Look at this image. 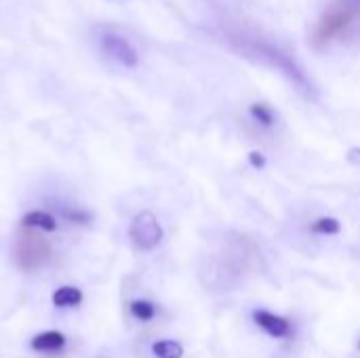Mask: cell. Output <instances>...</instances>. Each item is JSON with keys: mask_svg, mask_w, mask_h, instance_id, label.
Masks as SVG:
<instances>
[{"mask_svg": "<svg viewBox=\"0 0 360 358\" xmlns=\"http://www.w3.org/2000/svg\"><path fill=\"white\" fill-rule=\"evenodd\" d=\"M264 270V257L253 238L230 234L215 253L200 264V279L213 291H232L249 276Z\"/></svg>", "mask_w": 360, "mask_h": 358, "instance_id": "1", "label": "cell"}, {"mask_svg": "<svg viewBox=\"0 0 360 358\" xmlns=\"http://www.w3.org/2000/svg\"><path fill=\"white\" fill-rule=\"evenodd\" d=\"M51 260V243L32 228L21 226L13 241V262L21 272H38Z\"/></svg>", "mask_w": 360, "mask_h": 358, "instance_id": "2", "label": "cell"}, {"mask_svg": "<svg viewBox=\"0 0 360 358\" xmlns=\"http://www.w3.org/2000/svg\"><path fill=\"white\" fill-rule=\"evenodd\" d=\"M162 228L152 211H141L133 217L129 238L137 251H154L162 241Z\"/></svg>", "mask_w": 360, "mask_h": 358, "instance_id": "3", "label": "cell"}, {"mask_svg": "<svg viewBox=\"0 0 360 358\" xmlns=\"http://www.w3.org/2000/svg\"><path fill=\"white\" fill-rule=\"evenodd\" d=\"M354 21V8L346 6V4H340V6H333L329 8L321 23L316 25L314 30V42L316 44H327L331 42L333 38L342 36Z\"/></svg>", "mask_w": 360, "mask_h": 358, "instance_id": "4", "label": "cell"}, {"mask_svg": "<svg viewBox=\"0 0 360 358\" xmlns=\"http://www.w3.org/2000/svg\"><path fill=\"white\" fill-rule=\"evenodd\" d=\"M101 49L110 59L122 63L124 68H135L139 63V57H137V51L133 49V44L118 34L105 32L101 36Z\"/></svg>", "mask_w": 360, "mask_h": 358, "instance_id": "5", "label": "cell"}, {"mask_svg": "<svg viewBox=\"0 0 360 358\" xmlns=\"http://www.w3.org/2000/svg\"><path fill=\"white\" fill-rule=\"evenodd\" d=\"M253 323L274 340H291L295 335V327L291 325V321L270 310H253Z\"/></svg>", "mask_w": 360, "mask_h": 358, "instance_id": "6", "label": "cell"}, {"mask_svg": "<svg viewBox=\"0 0 360 358\" xmlns=\"http://www.w3.org/2000/svg\"><path fill=\"white\" fill-rule=\"evenodd\" d=\"M65 346V338L59 331H46L32 340V348L36 352H57Z\"/></svg>", "mask_w": 360, "mask_h": 358, "instance_id": "7", "label": "cell"}, {"mask_svg": "<svg viewBox=\"0 0 360 358\" xmlns=\"http://www.w3.org/2000/svg\"><path fill=\"white\" fill-rule=\"evenodd\" d=\"M21 226L32 228V230L38 228V230H44V232H53V230L57 228V222H55V217H53L51 213H46V211H32V213L23 215Z\"/></svg>", "mask_w": 360, "mask_h": 358, "instance_id": "8", "label": "cell"}, {"mask_svg": "<svg viewBox=\"0 0 360 358\" xmlns=\"http://www.w3.org/2000/svg\"><path fill=\"white\" fill-rule=\"evenodd\" d=\"M82 302V293L76 287H61L53 293V304L57 308H72Z\"/></svg>", "mask_w": 360, "mask_h": 358, "instance_id": "9", "label": "cell"}, {"mask_svg": "<svg viewBox=\"0 0 360 358\" xmlns=\"http://www.w3.org/2000/svg\"><path fill=\"white\" fill-rule=\"evenodd\" d=\"M152 354L156 358H181L184 346L173 340H160V342L152 344Z\"/></svg>", "mask_w": 360, "mask_h": 358, "instance_id": "10", "label": "cell"}, {"mask_svg": "<svg viewBox=\"0 0 360 358\" xmlns=\"http://www.w3.org/2000/svg\"><path fill=\"white\" fill-rule=\"evenodd\" d=\"M310 230L314 234H321V236H335L342 232V224L335 217H319L312 222Z\"/></svg>", "mask_w": 360, "mask_h": 358, "instance_id": "11", "label": "cell"}, {"mask_svg": "<svg viewBox=\"0 0 360 358\" xmlns=\"http://www.w3.org/2000/svg\"><path fill=\"white\" fill-rule=\"evenodd\" d=\"M249 112H251L253 120H255V122H259V124H262V127H266V129L274 127V122H276L274 110H272L270 106H266V103H253Z\"/></svg>", "mask_w": 360, "mask_h": 358, "instance_id": "12", "label": "cell"}, {"mask_svg": "<svg viewBox=\"0 0 360 358\" xmlns=\"http://www.w3.org/2000/svg\"><path fill=\"white\" fill-rule=\"evenodd\" d=\"M131 314H133L137 321L148 323V321H152V319H154V314H156V306H154L152 302L137 300V302H133V304H131Z\"/></svg>", "mask_w": 360, "mask_h": 358, "instance_id": "13", "label": "cell"}, {"mask_svg": "<svg viewBox=\"0 0 360 358\" xmlns=\"http://www.w3.org/2000/svg\"><path fill=\"white\" fill-rule=\"evenodd\" d=\"M61 215H63L68 222H72V224H89V222L93 219V215H91L89 211L78 209V207H68V209L61 211Z\"/></svg>", "mask_w": 360, "mask_h": 358, "instance_id": "14", "label": "cell"}, {"mask_svg": "<svg viewBox=\"0 0 360 358\" xmlns=\"http://www.w3.org/2000/svg\"><path fill=\"white\" fill-rule=\"evenodd\" d=\"M249 162L253 169H264L266 167V156L262 152H251L249 154Z\"/></svg>", "mask_w": 360, "mask_h": 358, "instance_id": "15", "label": "cell"}]
</instances>
